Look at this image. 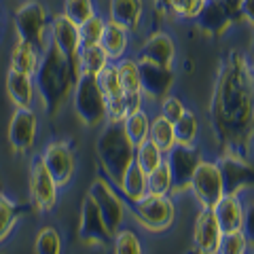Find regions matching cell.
I'll use <instances>...</instances> for the list:
<instances>
[{
  "mask_svg": "<svg viewBox=\"0 0 254 254\" xmlns=\"http://www.w3.org/2000/svg\"><path fill=\"white\" fill-rule=\"evenodd\" d=\"M6 95H9L11 104L15 108H32L36 102L34 76L9 70L6 72Z\"/></svg>",
  "mask_w": 254,
  "mask_h": 254,
  "instance_id": "22",
  "label": "cell"
},
{
  "mask_svg": "<svg viewBox=\"0 0 254 254\" xmlns=\"http://www.w3.org/2000/svg\"><path fill=\"white\" fill-rule=\"evenodd\" d=\"M38 133V117L34 113V108H15V113L9 121V144L13 148V153L23 155L34 146Z\"/></svg>",
  "mask_w": 254,
  "mask_h": 254,
  "instance_id": "12",
  "label": "cell"
},
{
  "mask_svg": "<svg viewBox=\"0 0 254 254\" xmlns=\"http://www.w3.org/2000/svg\"><path fill=\"white\" fill-rule=\"evenodd\" d=\"M41 49L34 45H30L26 41H17L11 49V62H9V70H15V72L34 76L38 62H41Z\"/></svg>",
  "mask_w": 254,
  "mask_h": 254,
  "instance_id": "25",
  "label": "cell"
},
{
  "mask_svg": "<svg viewBox=\"0 0 254 254\" xmlns=\"http://www.w3.org/2000/svg\"><path fill=\"white\" fill-rule=\"evenodd\" d=\"M78 237H81V242L89 244V246H106L110 240H113V235L106 229L104 220H102L98 208H95V203L91 201V197L87 195L85 201L81 205V222H78Z\"/></svg>",
  "mask_w": 254,
  "mask_h": 254,
  "instance_id": "19",
  "label": "cell"
},
{
  "mask_svg": "<svg viewBox=\"0 0 254 254\" xmlns=\"http://www.w3.org/2000/svg\"><path fill=\"white\" fill-rule=\"evenodd\" d=\"M174 138H176V144H195L197 136H199V117H197L193 110H185L178 121H174Z\"/></svg>",
  "mask_w": 254,
  "mask_h": 254,
  "instance_id": "29",
  "label": "cell"
},
{
  "mask_svg": "<svg viewBox=\"0 0 254 254\" xmlns=\"http://www.w3.org/2000/svg\"><path fill=\"white\" fill-rule=\"evenodd\" d=\"M146 195L153 197L172 195V174L165 161H161L153 172L146 174Z\"/></svg>",
  "mask_w": 254,
  "mask_h": 254,
  "instance_id": "30",
  "label": "cell"
},
{
  "mask_svg": "<svg viewBox=\"0 0 254 254\" xmlns=\"http://www.w3.org/2000/svg\"><path fill=\"white\" fill-rule=\"evenodd\" d=\"M104 23H106V19L102 17V15L93 13L89 19H85L81 26H78V41H81V49L100 45L102 32H104Z\"/></svg>",
  "mask_w": 254,
  "mask_h": 254,
  "instance_id": "33",
  "label": "cell"
},
{
  "mask_svg": "<svg viewBox=\"0 0 254 254\" xmlns=\"http://www.w3.org/2000/svg\"><path fill=\"white\" fill-rule=\"evenodd\" d=\"M161 161H163V153L150 140H144L142 144L136 146V150H133V163H136L144 174L153 172Z\"/></svg>",
  "mask_w": 254,
  "mask_h": 254,
  "instance_id": "32",
  "label": "cell"
},
{
  "mask_svg": "<svg viewBox=\"0 0 254 254\" xmlns=\"http://www.w3.org/2000/svg\"><path fill=\"white\" fill-rule=\"evenodd\" d=\"M49 45H53L66 60H72L81 51V41H78V26L70 21L66 15H53L49 21Z\"/></svg>",
  "mask_w": 254,
  "mask_h": 254,
  "instance_id": "17",
  "label": "cell"
},
{
  "mask_svg": "<svg viewBox=\"0 0 254 254\" xmlns=\"http://www.w3.org/2000/svg\"><path fill=\"white\" fill-rule=\"evenodd\" d=\"M140 64V85H142V98L150 102H159L170 93L174 85V70L155 66V64Z\"/></svg>",
  "mask_w": 254,
  "mask_h": 254,
  "instance_id": "18",
  "label": "cell"
},
{
  "mask_svg": "<svg viewBox=\"0 0 254 254\" xmlns=\"http://www.w3.org/2000/svg\"><path fill=\"white\" fill-rule=\"evenodd\" d=\"M148 140L153 142V144L165 155L174 144H176V138H174V125L168 121V119H163L161 115L150 117Z\"/></svg>",
  "mask_w": 254,
  "mask_h": 254,
  "instance_id": "28",
  "label": "cell"
},
{
  "mask_svg": "<svg viewBox=\"0 0 254 254\" xmlns=\"http://www.w3.org/2000/svg\"><path fill=\"white\" fill-rule=\"evenodd\" d=\"M208 0H168V11L180 19H197Z\"/></svg>",
  "mask_w": 254,
  "mask_h": 254,
  "instance_id": "39",
  "label": "cell"
},
{
  "mask_svg": "<svg viewBox=\"0 0 254 254\" xmlns=\"http://www.w3.org/2000/svg\"><path fill=\"white\" fill-rule=\"evenodd\" d=\"M252 70L242 51H231L220 66L210 102V123L222 155L252 161Z\"/></svg>",
  "mask_w": 254,
  "mask_h": 254,
  "instance_id": "1",
  "label": "cell"
},
{
  "mask_svg": "<svg viewBox=\"0 0 254 254\" xmlns=\"http://www.w3.org/2000/svg\"><path fill=\"white\" fill-rule=\"evenodd\" d=\"M131 216L138 220L140 227H144L150 233H163L172 229L176 220V203L170 195L165 197H153L144 195L140 201L129 203Z\"/></svg>",
  "mask_w": 254,
  "mask_h": 254,
  "instance_id": "7",
  "label": "cell"
},
{
  "mask_svg": "<svg viewBox=\"0 0 254 254\" xmlns=\"http://www.w3.org/2000/svg\"><path fill=\"white\" fill-rule=\"evenodd\" d=\"M123 129L127 133V138L131 140V144L133 146H138L142 144L144 140H148V129H150V115L146 113L144 108H140L136 110V113H131V115H127L123 119Z\"/></svg>",
  "mask_w": 254,
  "mask_h": 254,
  "instance_id": "27",
  "label": "cell"
},
{
  "mask_svg": "<svg viewBox=\"0 0 254 254\" xmlns=\"http://www.w3.org/2000/svg\"><path fill=\"white\" fill-rule=\"evenodd\" d=\"M110 60L106 58V53L100 49V45L95 47H85L78 51V66H81V74H91L95 76L102 68L106 66Z\"/></svg>",
  "mask_w": 254,
  "mask_h": 254,
  "instance_id": "31",
  "label": "cell"
},
{
  "mask_svg": "<svg viewBox=\"0 0 254 254\" xmlns=\"http://www.w3.org/2000/svg\"><path fill=\"white\" fill-rule=\"evenodd\" d=\"M87 195H89L91 201L95 203V208H98L100 216H102V220H104V225L110 231V235H115L125 222L127 201L119 195L117 187L104 176V174L93 178Z\"/></svg>",
  "mask_w": 254,
  "mask_h": 254,
  "instance_id": "5",
  "label": "cell"
},
{
  "mask_svg": "<svg viewBox=\"0 0 254 254\" xmlns=\"http://www.w3.org/2000/svg\"><path fill=\"white\" fill-rule=\"evenodd\" d=\"M115 187L119 190V195L127 201V205L136 203L146 195V174L142 172L136 163H131Z\"/></svg>",
  "mask_w": 254,
  "mask_h": 254,
  "instance_id": "24",
  "label": "cell"
},
{
  "mask_svg": "<svg viewBox=\"0 0 254 254\" xmlns=\"http://www.w3.org/2000/svg\"><path fill=\"white\" fill-rule=\"evenodd\" d=\"M13 23L17 41H26L41 51L49 43V17H47V9L38 0L21 2L13 15Z\"/></svg>",
  "mask_w": 254,
  "mask_h": 254,
  "instance_id": "6",
  "label": "cell"
},
{
  "mask_svg": "<svg viewBox=\"0 0 254 254\" xmlns=\"http://www.w3.org/2000/svg\"><path fill=\"white\" fill-rule=\"evenodd\" d=\"M95 83H98L102 95H104L106 104L110 102H119L123 100V89H121V83H119V74H117V66L113 62H108L104 68L95 74Z\"/></svg>",
  "mask_w": 254,
  "mask_h": 254,
  "instance_id": "26",
  "label": "cell"
},
{
  "mask_svg": "<svg viewBox=\"0 0 254 254\" xmlns=\"http://www.w3.org/2000/svg\"><path fill=\"white\" fill-rule=\"evenodd\" d=\"M155 4H157V9L168 11V0H155Z\"/></svg>",
  "mask_w": 254,
  "mask_h": 254,
  "instance_id": "41",
  "label": "cell"
},
{
  "mask_svg": "<svg viewBox=\"0 0 254 254\" xmlns=\"http://www.w3.org/2000/svg\"><path fill=\"white\" fill-rule=\"evenodd\" d=\"M62 235L55 227H43L36 233L34 240V254H62Z\"/></svg>",
  "mask_w": 254,
  "mask_h": 254,
  "instance_id": "36",
  "label": "cell"
},
{
  "mask_svg": "<svg viewBox=\"0 0 254 254\" xmlns=\"http://www.w3.org/2000/svg\"><path fill=\"white\" fill-rule=\"evenodd\" d=\"M19 214L21 212L15 205V201L0 193V244L13 233V229L19 220Z\"/></svg>",
  "mask_w": 254,
  "mask_h": 254,
  "instance_id": "34",
  "label": "cell"
},
{
  "mask_svg": "<svg viewBox=\"0 0 254 254\" xmlns=\"http://www.w3.org/2000/svg\"><path fill=\"white\" fill-rule=\"evenodd\" d=\"M119 83L125 95V104H127V115L136 113V110L144 108V98H142V85H140V64L136 58H125L115 62Z\"/></svg>",
  "mask_w": 254,
  "mask_h": 254,
  "instance_id": "14",
  "label": "cell"
},
{
  "mask_svg": "<svg viewBox=\"0 0 254 254\" xmlns=\"http://www.w3.org/2000/svg\"><path fill=\"white\" fill-rule=\"evenodd\" d=\"M201 159V150L197 144H174L163 155V161L168 163L172 174V195H185L190 189V178Z\"/></svg>",
  "mask_w": 254,
  "mask_h": 254,
  "instance_id": "8",
  "label": "cell"
},
{
  "mask_svg": "<svg viewBox=\"0 0 254 254\" xmlns=\"http://www.w3.org/2000/svg\"><path fill=\"white\" fill-rule=\"evenodd\" d=\"M144 17V0H110L108 19L127 32H136Z\"/></svg>",
  "mask_w": 254,
  "mask_h": 254,
  "instance_id": "21",
  "label": "cell"
},
{
  "mask_svg": "<svg viewBox=\"0 0 254 254\" xmlns=\"http://www.w3.org/2000/svg\"><path fill=\"white\" fill-rule=\"evenodd\" d=\"M218 168L222 172V180H225V193H242L246 187H250L252 178V161H244L231 155H222Z\"/></svg>",
  "mask_w": 254,
  "mask_h": 254,
  "instance_id": "20",
  "label": "cell"
},
{
  "mask_svg": "<svg viewBox=\"0 0 254 254\" xmlns=\"http://www.w3.org/2000/svg\"><path fill=\"white\" fill-rule=\"evenodd\" d=\"M133 150H136V146L127 138L123 125L106 121L98 140H95V153H98L102 172L113 185H117L125 170L133 163Z\"/></svg>",
  "mask_w": 254,
  "mask_h": 254,
  "instance_id": "3",
  "label": "cell"
},
{
  "mask_svg": "<svg viewBox=\"0 0 254 254\" xmlns=\"http://www.w3.org/2000/svg\"><path fill=\"white\" fill-rule=\"evenodd\" d=\"M214 218H216L222 233H235L246 231V205L242 201L240 193H225L220 199L214 203Z\"/></svg>",
  "mask_w": 254,
  "mask_h": 254,
  "instance_id": "15",
  "label": "cell"
},
{
  "mask_svg": "<svg viewBox=\"0 0 254 254\" xmlns=\"http://www.w3.org/2000/svg\"><path fill=\"white\" fill-rule=\"evenodd\" d=\"M159 102H161V106H159V115H161L163 119H168L170 123L178 121V119L185 115V110H187L185 102H182L178 95H172V93H168L165 98H161Z\"/></svg>",
  "mask_w": 254,
  "mask_h": 254,
  "instance_id": "40",
  "label": "cell"
},
{
  "mask_svg": "<svg viewBox=\"0 0 254 254\" xmlns=\"http://www.w3.org/2000/svg\"><path fill=\"white\" fill-rule=\"evenodd\" d=\"M58 195H60V187L55 185L49 170L45 168L41 155H36L30 161V199H32V205H34L38 212L47 214L58 205Z\"/></svg>",
  "mask_w": 254,
  "mask_h": 254,
  "instance_id": "11",
  "label": "cell"
},
{
  "mask_svg": "<svg viewBox=\"0 0 254 254\" xmlns=\"http://www.w3.org/2000/svg\"><path fill=\"white\" fill-rule=\"evenodd\" d=\"M95 13V4L93 0H64V9H62V15L81 26L85 19H89L91 15Z\"/></svg>",
  "mask_w": 254,
  "mask_h": 254,
  "instance_id": "37",
  "label": "cell"
},
{
  "mask_svg": "<svg viewBox=\"0 0 254 254\" xmlns=\"http://www.w3.org/2000/svg\"><path fill=\"white\" fill-rule=\"evenodd\" d=\"M72 108L85 127H102L106 123V100L102 95L95 76L81 74L72 89Z\"/></svg>",
  "mask_w": 254,
  "mask_h": 254,
  "instance_id": "4",
  "label": "cell"
},
{
  "mask_svg": "<svg viewBox=\"0 0 254 254\" xmlns=\"http://www.w3.org/2000/svg\"><path fill=\"white\" fill-rule=\"evenodd\" d=\"M136 60L142 64H155V66L172 68L174 60H176V45H174V38L163 30L153 32V34L146 36V41L140 45Z\"/></svg>",
  "mask_w": 254,
  "mask_h": 254,
  "instance_id": "13",
  "label": "cell"
},
{
  "mask_svg": "<svg viewBox=\"0 0 254 254\" xmlns=\"http://www.w3.org/2000/svg\"><path fill=\"white\" fill-rule=\"evenodd\" d=\"M222 231L214 218L212 208H201L193 225V252L195 254H216Z\"/></svg>",
  "mask_w": 254,
  "mask_h": 254,
  "instance_id": "16",
  "label": "cell"
},
{
  "mask_svg": "<svg viewBox=\"0 0 254 254\" xmlns=\"http://www.w3.org/2000/svg\"><path fill=\"white\" fill-rule=\"evenodd\" d=\"M248 248H250V237L246 235V231L222 233L216 254H248Z\"/></svg>",
  "mask_w": 254,
  "mask_h": 254,
  "instance_id": "38",
  "label": "cell"
},
{
  "mask_svg": "<svg viewBox=\"0 0 254 254\" xmlns=\"http://www.w3.org/2000/svg\"><path fill=\"white\" fill-rule=\"evenodd\" d=\"M129 38L131 32H127L125 28H121L119 23L106 19L104 23V32H102L100 38V49L106 53V58L110 62H119L127 55V49H129Z\"/></svg>",
  "mask_w": 254,
  "mask_h": 254,
  "instance_id": "23",
  "label": "cell"
},
{
  "mask_svg": "<svg viewBox=\"0 0 254 254\" xmlns=\"http://www.w3.org/2000/svg\"><path fill=\"white\" fill-rule=\"evenodd\" d=\"M76 76L70 70V64L64 55L47 43L41 53V62L34 72L36 100L49 117L58 115L72 98Z\"/></svg>",
  "mask_w": 254,
  "mask_h": 254,
  "instance_id": "2",
  "label": "cell"
},
{
  "mask_svg": "<svg viewBox=\"0 0 254 254\" xmlns=\"http://www.w3.org/2000/svg\"><path fill=\"white\" fill-rule=\"evenodd\" d=\"M189 190L195 195L199 208H214V203L225 195V180H222L218 163L210 161V159H201L193 172Z\"/></svg>",
  "mask_w": 254,
  "mask_h": 254,
  "instance_id": "9",
  "label": "cell"
},
{
  "mask_svg": "<svg viewBox=\"0 0 254 254\" xmlns=\"http://www.w3.org/2000/svg\"><path fill=\"white\" fill-rule=\"evenodd\" d=\"M110 242H113V254H144L138 233L131 231V229L121 227Z\"/></svg>",
  "mask_w": 254,
  "mask_h": 254,
  "instance_id": "35",
  "label": "cell"
},
{
  "mask_svg": "<svg viewBox=\"0 0 254 254\" xmlns=\"http://www.w3.org/2000/svg\"><path fill=\"white\" fill-rule=\"evenodd\" d=\"M2 26H4V17H2V11H0V36H2Z\"/></svg>",
  "mask_w": 254,
  "mask_h": 254,
  "instance_id": "42",
  "label": "cell"
},
{
  "mask_svg": "<svg viewBox=\"0 0 254 254\" xmlns=\"http://www.w3.org/2000/svg\"><path fill=\"white\" fill-rule=\"evenodd\" d=\"M41 159L60 189L70 185V180L74 178V172H76V157L70 142L51 140L41 153Z\"/></svg>",
  "mask_w": 254,
  "mask_h": 254,
  "instance_id": "10",
  "label": "cell"
},
{
  "mask_svg": "<svg viewBox=\"0 0 254 254\" xmlns=\"http://www.w3.org/2000/svg\"><path fill=\"white\" fill-rule=\"evenodd\" d=\"M187 254H195V252H193V250H190V252H187Z\"/></svg>",
  "mask_w": 254,
  "mask_h": 254,
  "instance_id": "43",
  "label": "cell"
}]
</instances>
